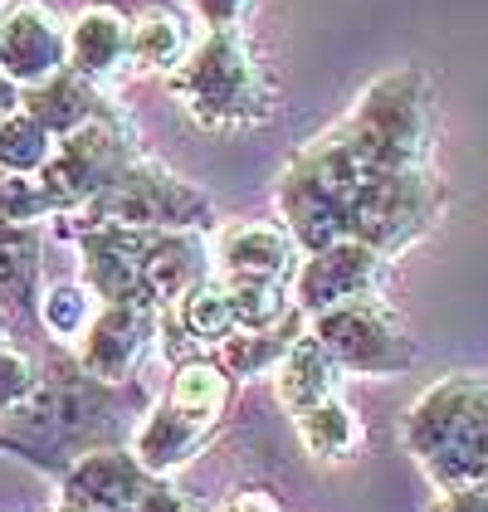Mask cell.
Masks as SVG:
<instances>
[{"label":"cell","instance_id":"1","mask_svg":"<svg viewBox=\"0 0 488 512\" xmlns=\"http://www.w3.org/2000/svg\"><path fill=\"white\" fill-rule=\"evenodd\" d=\"M113 386L83 376L74 352L40 366V386L10 415H0V454H15L44 473H59L79 454L113 444Z\"/></svg>","mask_w":488,"mask_h":512},{"label":"cell","instance_id":"2","mask_svg":"<svg viewBox=\"0 0 488 512\" xmlns=\"http://www.w3.org/2000/svg\"><path fill=\"white\" fill-rule=\"evenodd\" d=\"M371 171H376V166L362 157V147L352 142V132H347L342 122L318 132V137L279 171V186H274L279 225L293 235V244H298L303 254L347 239L352 200H357V191L366 186Z\"/></svg>","mask_w":488,"mask_h":512},{"label":"cell","instance_id":"3","mask_svg":"<svg viewBox=\"0 0 488 512\" xmlns=\"http://www.w3.org/2000/svg\"><path fill=\"white\" fill-rule=\"evenodd\" d=\"M401 439L440 493L488 483V381L474 371L440 376L415 395Z\"/></svg>","mask_w":488,"mask_h":512},{"label":"cell","instance_id":"4","mask_svg":"<svg viewBox=\"0 0 488 512\" xmlns=\"http://www.w3.org/2000/svg\"><path fill=\"white\" fill-rule=\"evenodd\" d=\"M171 98L186 108V118L205 132H240L259 127L274 113V93L264 69L254 64V49L240 30H205L191 44L186 64L166 79Z\"/></svg>","mask_w":488,"mask_h":512},{"label":"cell","instance_id":"5","mask_svg":"<svg viewBox=\"0 0 488 512\" xmlns=\"http://www.w3.org/2000/svg\"><path fill=\"white\" fill-rule=\"evenodd\" d=\"M352 142L376 171L430 166L435 152V88L420 69H396L366 83L352 113L342 118Z\"/></svg>","mask_w":488,"mask_h":512},{"label":"cell","instance_id":"6","mask_svg":"<svg viewBox=\"0 0 488 512\" xmlns=\"http://www.w3.org/2000/svg\"><path fill=\"white\" fill-rule=\"evenodd\" d=\"M93 225H127V230H215V200L201 186L181 181L171 166L137 157L108 191L88 200L74 215H59V235L93 230Z\"/></svg>","mask_w":488,"mask_h":512},{"label":"cell","instance_id":"7","mask_svg":"<svg viewBox=\"0 0 488 512\" xmlns=\"http://www.w3.org/2000/svg\"><path fill=\"white\" fill-rule=\"evenodd\" d=\"M445 210V186L430 166H410V171H371L366 186L352 200V220L347 239H362L376 254L396 259L420 235L435 230Z\"/></svg>","mask_w":488,"mask_h":512},{"label":"cell","instance_id":"8","mask_svg":"<svg viewBox=\"0 0 488 512\" xmlns=\"http://www.w3.org/2000/svg\"><path fill=\"white\" fill-rule=\"evenodd\" d=\"M137 157H142L137 152V137H132V127H127V118H122L118 108H108L103 118L83 122L79 132L59 137L49 166L40 171L44 196L54 200V220L83 210L98 191H108Z\"/></svg>","mask_w":488,"mask_h":512},{"label":"cell","instance_id":"9","mask_svg":"<svg viewBox=\"0 0 488 512\" xmlns=\"http://www.w3.org/2000/svg\"><path fill=\"white\" fill-rule=\"evenodd\" d=\"M308 332L342 366V376H401L420 361V347L381 298H357L308 317Z\"/></svg>","mask_w":488,"mask_h":512},{"label":"cell","instance_id":"10","mask_svg":"<svg viewBox=\"0 0 488 512\" xmlns=\"http://www.w3.org/2000/svg\"><path fill=\"white\" fill-rule=\"evenodd\" d=\"M386 254H376L362 239H337L327 249H313L298 259V269L288 278L293 308L303 317H318L327 308L357 303V298H381L386 288Z\"/></svg>","mask_w":488,"mask_h":512},{"label":"cell","instance_id":"11","mask_svg":"<svg viewBox=\"0 0 488 512\" xmlns=\"http://www.w3.org/2000/svg\"><path fill=\"white\" fill-rule=\"evenodd\" d=\"M157 332H162V313L157 308L98 303V317L79 337L74 361L83 366V376H93L103 386H127L147 366V356L157 352Z\"/></svg>","mask_w":488,"mask_h":512},{"label":"cell","instance_id":"12","mask_svg":"<svg viewBox=\"0 0 488 512\" xmlns=\"http://www.w3.org/2000/svg\"><path fill=\"white\" fill-rule=\"evenodd\" d=\"M69 69V20L49 0L0 5V74L20 93Z\"/></svg>","mask_w":488,"mask_h":512},{"label":"cell","instance_id":"13","mask_svg":"<svg viewBox=\"0 0 488 512\" xmlns=\"http://www.w3.org/2000/svg\"><path fill=\"white\" fill-rule=\"evenodd\" d=\"M152 230H127V225H93V230H74L79 244V278L93 288L98 303H142L157 308L142 278V249H147Z\"/></svg>","mask_w":488,"mask_h":512},{"label":"cell","instance_id":"14","mask_svg":"<svg viewBox=\"0 0 488 512\" xmlns=\"http://www.w3.org/2000/svg\"><path fill=\"white\" fill-rule=\"evenodd\" d=\"M54 478H59V498L88 512H137V503L152 488V473L122 444H98V449L79 454L74 464H64Z\"/></svg>","mask_w":488,"mask_h":512},{"label":"cell","instance_id":"15","mask_svg":"<svg viewBox=\"0 0 488 512\" xmlns=\"http://www.w3.org/2000/svg\"><path fill=\"white\" fill-rule=\"evenodd\" d=\"M69 69L98 83L108 93V83L132 74V15H122L118 5L93 0L69 20Z\"/></svg>","mask_w":488,"mask_h":512},{"label":"cell","instance_id":"16","mask_svg":"<svg viewBox=\"0 0 488 512\" xmlns=\"http://www.w3.org/2000/svg\"><path fill=\"white\" fill-rule=\"evenodd\" d=\"M210 259H215V278H279V283H288L303 249L274 220H240V225L215 230Z\"/></svg>","mask_w":488,"mask_h":512},{"label":"cell","instance_id":"17","mask_svg":"<svg viewBox=\"0 0 488 512\" xmlns=\"http://www.w3.org/2000/svg\"><path fill=\"white\" fill-rule=\"evenodd\" d=\"M210 274H215V259H210V235L205 230H152L147 235L142 278H147V293H152L157 313L176 308Z\"/></svg>","mask_w":488,"mask_h":512},{"label":"cell","instance_id":"18","mask_svg":"<svg viewBox=\"0 0 488 512\" xmlns=\"http://www.w3.org/2000/svg\"><path fill=\"white\" fill-rule=\"evenodd\" d=\"M210 434H215V425L181 415L171 400H157V405L142 415V425H137L127 449L137 454V464L152 473V478H171V473H181L205 444H210Z\"/></svg>","mask_w":488,"mask_h":512},{"label":"cell","instance_id":"19","mask_svg":"<svg viewBox=\"0 0 488 512\" xmlns=\"http://www.w3.org/2000/svg\"><path fill=\"white\" fill-rule=\"evenodd\" d=\"M20 108L59 142V137L79 132L83 122L103 118L113 103H108V93H103L98 83H88L83 74H74V69H59L54 79L25 88V93H20Z\"/></svg>","mask_w":488,"mask_h":512},{"label":"cell","instance_id":"20","mask_svg":"<svg viewBox=\"0 0 488 512\" xmlns=\"http://www.w3.org/2000/svg\"><path fill=\"white\" fill-rule=\"evenodd\" d=\"M44 293V225H0V308L35 317Z\"/></svg>","mask_w":488,"mask_h":512},{"label":"cell","instance_id":"21","mask_svg":"<svg viewBox=\"0 0 488 512\" xmlns=\"http://www.w3.org/2000/svg\"><path fill=\"white\" fill-rule=\"evenodd\" d=\"M274 391H279V405L288 415H298V410L318 405L327 395H342V366L323 352V342L313 332H303L288 347L284 361L274 366Z\"/></svg>","mask_w":488,"mask_h":512},{"label":"cell","instance_id":"22","mask_svg":"<svg viewBox=\"0 0 488 512\" xmlns=\"http://www.w3.org/2000/svg\"><path fill=\"white\" fill-rule=\"evenodd\" d=\"M308 332V317L293 313L284 322H274V327H254V332H244L235 327L220 347H215V361L230 371V381H259V376H274V366L288 356V347L298 342Z\"/></svg>","mask_w":488,"mask_h":512},{"label":"cell","instance_id":"23","mask_svg":"<svg viewBox=\"0 0 488 512\" xmlns=\"http://www.w3.org/2000/svg\"><path fill=\"white\" fill-rule=\"evenodd\" d=\"M191 25L181 10L171 5H147L142 15H132V69L137 74H162L171 79L186 54H191Z\"/></svg>","mask_w":488,"mask_h":512},{"label":"cell","instance_id":"24","mask_svg":"<svg viewBox=\"0 0 488 512\" xmlns=\"http://www.w3.org/2000/svg\"><path fill=\"white\" fill-rule=\"evenodd\" d=\"M230 391H235V381H230V371L215 356H186V361H176L162 400H171L181 415L205 420V425L220 430V420L230 410Z\"/></svg>","mask_w":488,"mask_h":512},{"label":"cell","instance_id":"25","mask_svg":"<svg viewBox=\"0 0 488 512\" xmlns=\"http://www.w3.org/2000/svg\"><path fill=\"white\" fill-rule=\"evenodd\" d=\"M293 430H298V444L313 454V459H323V464H342V459H352L357 449H362V415L342 400V395H327L318 405H308V410H298L293 415Z\"/></svg>","mask_w":488,"mask_h":512},{"label":"cell","instance_id":"26","mask_svg":"<svg viewBox=\"0 0 488 512\" xmlns=\"http://www.w3.org/2000/svg\"><path fill=\"white\" fill-rule=\"evenodd\" d=\"M93 317H98V298H93V288H88L83 278H59V283H44L35 322L44 327V337H49L54 347L74 352Z\"/></svg>","mask_w":488,"mask_h":512},{"label":"cell","instance_id":"27","mask_svg":"<svg viewBox=\"0 0 488 512\" xmlns=\"http://www.w3.org/2000/svg\"><path fill=\"white\" fill-rule=\"evenodd\" d=\"M176 327H181V337L191 342V347H220L230 332H235V308H230V293H225V283L210 274L205 283H196L176 308Z\"/></svg>","mask_w":488,"mask_h":512},{"label":"cell","instance_id":"28","mask_svg":"<svg viewBox=\"0 0 488 512\" xmlns=\"http://www.w3.org/2000/svg\"><path fill=\"white\" fill-rule=\"evenodd\" d=\"M54 157V137L25 108L0 118V171L5 176H40Z\"/></svg>","mask_w":488,"mask_h":512},{"label":"cell","instance_id":"29","mask_svg":"<svg viewBox=\"0 0 488 512\" xmlns=\"http://www.w3.org/2000/svg\"><path fill=\"white\" fill-rule=\"evenodd\" d=\"M235 308V327L254 332V327H274L293 313V293L279 278H220Z\"/></svg>","mask_w":488,"mask_h":512},{"label":"cell","instance_id":"30","mask_svg":"<svg viewBox=\"0 0 488 512\" xmlns=\"http://www.w3.org/2000/svg\"><path fill=\"white\" fill-rule=\"evenodd\" d=\"M54 220V200L44 196L40 176H5L0 181V225H44Z\"/></svg>","mask_w":488,"mask_h":512},{"label":"cell","instance_id":"31","mask_svg":"<svg viewBox=\"0 0 488 512\" xmlns=\"http://www.w3.org/2000/svg\"><path fill=\"white\" fill-rule=\"evenodd\" d=\"M40 386V361L25 352L20 342H0V415H10V410H20L30 391Z\"/></svg>","mask_w":488,"mask_h":512},{"label":"cell","instance_id":"32","mask_svg":"<svg viewBox=\"0 0 488 512\" xmlns=\"http://www.w3.org/2000/svg\"><path fill=\"white\" fill-rule=\"evenodd\" d=\"M254 0H191V15L205 30H240Z\"/></svg>","mask_w":488,"mask_h":512},{"label":"cell","instance_id":"33","mask_svg":"<svg viewBox=\"0 0 488 512\" xmlns=\"http://www.w3.org/2000/svg\"><path fill=\"white\" fill-rule=\"evenodd\" d=\"M137 512H201L191 503V493H181L171 478H152V488H147V498L137 503Z\"/></svg>","mask_w":488,"mask_h":512},{"label":"cell","instance_id":"34","mask_svg":"<svg viewBox=\"0 0 488 512\" xmlns=\"http://www.w3.org/2000/svg\"><path fill=\"white\" fill-rule=\"evenodd\" d=\"M430 512H488V483H469V488H449L435 498Z\"/></svg>","mask_w":488,"mask_h":512},{"label":"cell","instance_id":"35","mask_svg":"<svg viewBox=\"0 0 488 512\" xmlns=\"http://www.w3.org/2000/svg\"><path fill=\"white\" fill-rule=\"evenodd\" d=\"M220 512H284V508H279L274 493H264V488H244V493H235Z\"/></svg>","mask_w":488,"mask_h":512},{"label":"cell","instance_id":"36","mask_svg":"<svg viewBox=\"0 0 488 512\" xmlns=\"http://www.w3.org/2000/svg\"><path fill=\"white\" fill-rule=\"evenodd\" d=\"M15 108H20V88L0 74V118H5V113H15Z\"/></svg>","mask_w":488,"mask_h":512},{"label":"cell","instance_id":"37","mask_svg":"<svg viewBox=\"0 0 488 512\" xmlns=\"http://www.w3.org/2000/svg\"><path fill=\"white\" fill-rule=\"evenodd\" d=\"M49 512H88V508H79V503H69V498H59V503H54Z\"/></svg>","mask_w":488,"mask_h":512},{"label":"cell","instance_id":"38","mask_svg":"<svg viewBox=\"0 0 488 512\" xmlns=\"http://www.w3.org/2000/svg\"><path fill=\"white\" fill-rule=\"evenodd\" d=\"M5 332H10V313L0 308V342H5Z\"/></svg>","mask_w":488,"mask_h":512},{"label":"cell","instance_id":"39","mask_svg":"<svg viewBox=\"0 0 488 512\" xmlns=\"http://www.w3.org/2000/svg\"><path fill=\"white\" fill-rule=\"evenodd\" d=\"M0 181H5V171H0Z\"/></svg>","mask_w":488,"mask_h":512}]
</instances>
